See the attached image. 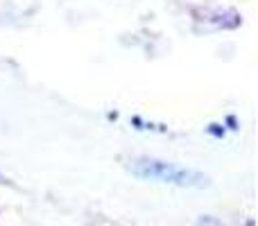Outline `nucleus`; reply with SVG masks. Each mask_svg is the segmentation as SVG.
I'll return each instance as SVG.
<instances>
[{
	"label": "nucleus",
	"mask_w": 258,
	"mask_h": 226,
	"mask_svg": "<svg viewBox=\"0 0 258 226\" xmlns=\"http://www.w3.org/2000/svg\"><path fill=\"white\" fill-rule=\"evenodd\" d=\"M132 172L141 179H156L163 183H174L181 188H204L209 183V179L202 172L195 170L179 168L174 163H165L159 159H141L132 165Z\"/></svg>",
	"instance_id": "f257e3e1"
}]
</instances>
